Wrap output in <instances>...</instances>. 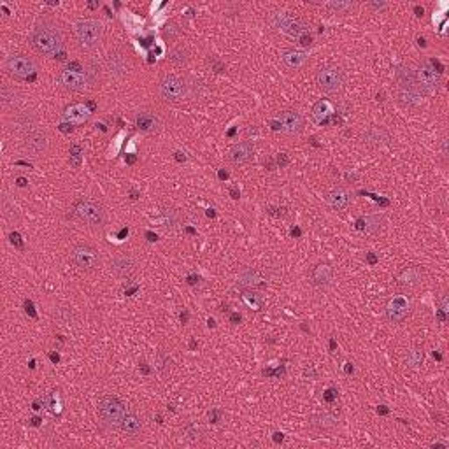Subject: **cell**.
Wrapping results in <instances>:
<instances>
[{
	"label": "cell",
	"mask_w": 449,
	"mask_h": 449,
	"mask_svg": "<svg viewBox=\"0 0 449 449\" xmlns=\"http://www.w3.org/2000/svg\"><path fill=\"white\" fill-rule=\"evenodd\" d=\"M100 63L97 62V60H91V62H88L86 65V70H84V76L88 77V81H90L91 86H95V84L100 81Z\"/></svg>",
	"instance_id": "31"
},
{
	"label": "cell",
	"mask_w": 449,
	"mask_h": 449,
	"mask_svg": "<svg viewBox=\"0 0 449 449\" xmlns=\"http://www.w3.org/2000/svg\"><path fill=\"white\" fill-rule=\"evenodd\" d=\"M370 7H374V9H383V7H386V2H372L370 4Z\"/></svg>",
	"instance_id": "49"
},
{
	"label": "cell",
	"mask_w": 449,
	"mask_h": 449,
	"mask_svg": "<svg viewBox=\"0 0 449 449\" xmlns=\"http://www.w3.org/2000/svg\"><path fill=\"white\" fill-rule=\"evenodd\" d=\"M149 237V241H156V235H153L151 232H148V234H146Z\"/></svg>",
	"instance_id": "58"
},
{
	"label": "cell",
	"mask_w": 449,
	"mask_h": 449,
	"mask_svg": "<svg viewBox=\"0 0 449 449\" xmlns=\"http://www.w3.org/2000/svg\"><path fill=\"white\" fill-rule=\"evenodd\" d=\"M326 202L330 204V207H333L335 211H344L351 202L349 193L341 186H335L326 193Z\"/></svg>",
	"instance_id": "21"
},
{
	"label": "cell",
	"mask_w": 449,
	"mask_h": 449,
	"mask_svg": "<svg viewBox=\"0 0 449 449\" xmlns=\"http://www.w3.org/2000/svg\"><path fill=\"white\" fill-rule=\"evenodd\" d=\"M414 11H416V14H418V16H423V7L416 6V7H414Z\"/></svg>",
	"instance_id": "52"
},
{
	"label": "cell",
	"mask_w": 449,
	"mask_h": 449,
	"mask_svg": "<svg viewBox=\"0 0 449 449\" xmlns=\"http://www.w3.org/2000/svg\"><path fill=\"white\" fill-rule=\"evenodd\" d=\"M91 111L84 104H72L63 111V120L70 125H81L88 121Z\"/></svg>",
	"instance_id": "19"
},
{
	"label": "cell",
	"mask_w": 449,
	"mask_h": 449,
	"mask_svg": "<svg viewBox=\"0 0 449 449\" xmlns=\"http://www.w3.org/2000/svg\"><path fill=\"white\" fill-rule=\"evenodd\" d=\"M397 81L400 84L402 90H411V88H416V79H414V72L411 69H405V67H400L397 70Z\"/></svg>",
	"instance_id": "28"
},
{
	"label": "cell",
	"mask_w": 449,
	"mask_h": 449,
	"mask_svg": "<svg viewBox=\"0 0 449 449\" xmlns=\"http://www.w3.org/2000/svg\"><path fill=\"white\" fill-rule=\"evenodd\" d=\"M25 311H27V314L32 316V318H37V314H35V311H34V304H32V300H25Z\"/></svg>",
	"instance_id": "46"
},
{
	"label": "cell",
	"mask_w": 449,
	"mask_h": 449,
	"mask_svg": "<svg viewBox=\"0 0 449 449\" xmlns=\"http://www.w3.org/2000/svg\"><path fill=\"white\" fill-rule=\"evenodd\" d=\"M411 312V302L404 295L393 297L386 305V316L391 323H402Z\"/></svg>",
	"instance_id": "12"
},
{
	"label": "cell",
	"mask_w": 449,
	"mask_h": 449,
	"mask_svg": "<svg viewBox=\"0 0 449 449\" xmlns=\"http://www.w3.org/2000/svg\"><path fill=\"white\" fill-rule=\"evenodd\" d=\"M274 130H281L288 135H298L305 127L304 116L298 111H283L277 118L270 121Z\"/></svg>",
	"instance_id": "9"
},
{
	"label": "cell",
	"mask_w": 449,
	"mask_h": 449,
	"mask_svg": "<svg viewBox=\"0 0 449 449\" xmlns=\"http://www.w3.org/2000/svg\"><path fill=\"white\" fill-rule=\"evenodd\" d=\"M18 184H20V186H27V179H25V177H20V179H18Z\"/></svg>",
	"instance_id": "54"
},
{
	"label": "cell",
	"mask_w": 449,
	"mask_h": 449,
	"mask_svg": "<svg viewBox=\"0 0 449 449\" xmlns=\"http://www.w3.org/2000/svg\"><path fill=\"white\" fill-rule=\"evenodd\" d=\"M242 297H244L246 304L253 305L255 309H260V305H262V298H260V297H251V293H248V291H246Z\"/></svg>",
	"instance_id": "43"
},
{
	"label": "cell",
	"mask_w": 449,
	"mask_h": 449,
	"mask_svg": "<svg viewBox=\"0 0 449 449\" xmlns=\"http://www.w3.org/2000/svg\"><path fill=\"white\" fill-rule=\"evenodd\" d=\"M298 41H300V44H302V46H311V44H312V37H311V34H305L304 37H300V39H298Z\"/></svg>",
	"instance_id": "47"
},
{
	"label": "cell",
	"mask_w": 449,
	"mask_h": 449,
	"mask_svg": "<svg viewBox=\"0 0 449 449\" xmlns=\"http://www.w3.org/2000/svg\"><path fill=\"white\" fill-rule=\"evenodd\" d=\"M363 221H365V230L367 232H377L379 230V227H381V221H383V216H377V214L367 216Z\"/></svg>",
	"instance_id": "37"
},
{
	"label": "cell",
	"mask_w": 449,
	"mask_h": 449,
	"mask_svg": "<svg viewBox=\"0 0 449 449\" xmlns=\"http://www.w3.org/2000/svg\"><path fill=\"white\" fill-rule=\"evenodd\" d=\"M42 405L51 412H60V409H62V398H60L58 393H48L42 398Z\"/></svg>",
	"instance_id": "33"
},
{
	"label": "cell",
	"mask_w": 449,
	"mask_h": 449,
	"mask_svg": "<svg viewBox=\"0 0 449 449\" xmlns=\"http://www.w3.org/2000/svg\"><path fill=\"white\" fill-rule=\"evenodd\" d=\"M253 155H255V148H253V144L249 141H244V142H239V144H235L234 148H232L230 160L234 163H239V165H242V163H249V162H251Z\"/></svg>",
	"instance_id": "18"
},
{
	"label": "cell",
	"mask_w": 449,
	"mask_h": 449,
	"mask_svg": "<svg viewBox=\"0 0 449 449\" xmlns=\"http://www.w3.org/2000/svg\"><path fill=\"white\" fill-rule=\"evenodd\" d=\"M170 358L165 355V353H158L155 358V370L160 374V376H167L170 370Z\"/></svg>",
	"instance_id": "34"
},
{
	"label": "cell",
	"mask_w": 449,
	"mask_h": 449,
	"mask_svg": "<svg viewBox=\"0 0 449 449\" xmlns=\"http://www.w3.org/2000/svg\"><path fill=\"white\" fill-rule=\"evenodd\" d=\"M16 123H18V128H20V130L30 134V132H35V127H37V118H35L34 114H30V113H25V114H21V116L18 118Z\"/></svg>",
	"instance_id": "29"
},
{
	"label": "cell",
	"mask_w": 449,
	"mask_h": 449,
	"mask_svg": "<svg viewBox=\"0 0 449 449\" xmlns=\"http://www.w3.org/2000/svg\"><path fill=\"white\" fill-rule=\"evenodd\" d=\"M49 358H51V362H53V363H58L60 356H58V355H55V353H51V355H49Z\"/></svg>",
	"instance_id": "51"
},
{
	"label": "cell",
	"mask_w": 449,
	"mask_h": 449,
	"mask_svg": "<svg viewBox=\"0 0 449 449\" xmlns=\"http://www.w3.org/2000/svg\"><path fill=\"white\" fill-rule=\"evenodd\" d=\"M14 97H16V93H14V88L9 86V84H4L2 90H0V98H2V104L4 105L13 104Z\"/></svg>",
	"instance_id": "36"
},
{
	"label": "cell",
	"mask_w": 449,
	"mask_h": 449,
	"mask_svg": "<svg viewBox=\"0 0 449 449\" xmlns=\"http://www.w3.org/2000/svg\"><path fill=\"white\" fill-rule=\"evenodd\" d=\"M58 81L67 90H72V91H86L91 86L88 77L83 72H74V70H69V69L60 72Z\"/></svg>",
	"instance_id": "14"
},
{
	"label": "cell",
	"mask_w": 449,
	"mask_h": 449,
	"mask_svg": "<svg viewBox=\"0 0 449 449\" xmlns=\"http://www.w3.org/2000/svg\"><path fill=\"white\" fill-rule=\"evenodd\" d=\"M2 214L6 219H13L14 218V204L9 200V197L7 195H4L2 198Z\"/></svg>",
	"instance_id": "39"
},
{
	"label": "cell",
	"mask_w": 449,
	"mask_h": 449,
	"mask_svg": "<svg viewBox=\"0 0 449 449\" xmlns=\"http://www.w3.org/2000/svg\"><path fill=\"white\" fill-rule=\"evenodd\" d=\"M333 114V107L328 100H319L312 107V120L318 125H325L328 121V118Z\"/></svg>",
	"instance_id": "25"
},
{
	"label": "cell",
	"mask_w": 449,
	"mask_h": 449,
	"mask_svg": "<svg viewBox=\"0 0 449 449\" xmlns=\"http://www.w3.org/2000/svg\"><path fill=\"white\" fill-rule=\"evenodd\" d=\"M120 428L123 430L128 437H137L139 433L142 432V421L137 414H134V412H127L125 419L121 421Z\"/></svg>",
	"instance_id": "23"
},
{
	"label": "cell",
	"mask_w": 449,
	"mask_h": 449,
	"mask_svg": "<svg viewBox=\"0 0 449 449\" xmlns=\"http://www.w3.org/2000/svg\"><path fill=\"white\" fill-rule=\"evenodd\" d=\"M72 260L79 269H84V270L97 269V267L100 265L98 251L88 244H77L76 248L72 249Z\"/></svg>",
	"instance_id": "11"
},
{
	"label": "cell",
	"mask_w": 449,
	"mask_h": 449,
	"mask_svg": "<svg viewBox=\"0 0 449 449\" xmlns=\"http://www.w3.org/2000/svg\"><path fill=\"white\" fill-rule=\"evenodd\" d=\"M272 23L277 30H281L283 34L290 35V37L300 39L305 34H309V27L298 18H293L286 13H276L272 18Z\"/></svg>",
	"instance_id": "8"
},
{
	"label": "cell",
	"mask_w": 449,
	"mask_h": 449,
	"mask_svg": "<svg viewBox=\"0 0 449 449\" xmlns=\"http://www.w3.org/2000/svg\"><path fill=\"white\" fill-rule=\"evenodd\" d=\"M4 70L9 76L16 77V79H28L35 74L37 67H35L34 60L23 55H11L4 60Z\"/></svg>",
	"instance_id": "7"
},
{
	"label": "cell",
	"mask_w": 449,
	"mask_h": 449,
	"mask_svg": "<svg viewBox=\"0 0 449 449\" xmlns=\"http://www.w3.org/2000/svg\"><path fill=\"white\" fill-rule=\"evenodd\" d=\"M230 193H232V197H234V198H239V195H241L237 190H235V188H232V190H230Z\"/></svg>",
	"instance_id": "53"
},
{
	"label": "cell",
	"mask_w": 449,
	"mask_h": 449,
	"mask_svg": "<svg viewBox=\"0 0 449 449\" xmlns=\"http://www.w3.org/2000/svg\"><path fill=\"white\" fill-rule=\"evenodd\" d=\"M46 148H48V137H46L42 132L35 130V132L27 134V139H25V149H27L30 155L39 156L41 153L46 151Z\"/></svg>",
	"instance_id": "16"
},
{
	"label": "cell",
	"mask_w": 449,
	"mask_h": 449,
	"mask_svg": "<svg viewBox=\"0 0 449 449\" xmlns=\"http://www.w3.org/2000/svg\"><path fill=\"white\" fill-rule=\"evenodd\" d=\"M135 269V263L130 255H116L111 262V272L116 277H128Z\"/></svg>",
	"instance_id": "17"
},
{
	"label": "cell",
	"mask_w": 449,
	"mask_h": 449,
	"mask_svg": "<svg viewBox=\"0 0 449 449\" xmlns=\"http://www.w3.org/2000/svg\"><path fill=\"white\" fill-rule=\"evenodd\" d=\"M104 25L98 20H81L76 23V39L83 49H93L102 42Z\"/></svg>",
	"instance_id": "4"
},
{
	"label": "cell",
	"mask_w": 449,
	"mask_h": 449,
	"mask_svg": "<svg viewBox=\"0 0 449 449\" xmlns=\"http://www.w3.org/2000/svg\"><path fill=\"white\" fill-rule=\"evenodd\" d=\"M105 70L113 77H125L127 74H130L132 63L121 51H113L105 58Z\"/></svg>",
	"instance_id": "13"
},
{
	"label": "cell",
	"mask_w": 449,
	"mask_h": 449,
	"mask_svg": "<svg viewBox=\"0 0 449 449\" xmlns=\"http://www.w3.org/2000/svg\"><path fill=\"white\" fill-rule=\"evenodd\" d=\"M135 127L144 134H156L162 128V120L153 111H141L135 114Z\"/></svg>",
	"instance_id": "15"
},
{
	"label": "cell",
	"mask_w": 449,
	"mask_h": 449,
	"mask_svg": "<svg viewBox=\"0 0 449 449\" xmlns=\"http://www.w3.org/2000/svg\"><path fill=\"white\" fill-rule=\"evenodd\" d=\"M288 162H290V160L286 158V155H284V153H281V155L277 156V163H279L281 167H286V165H288Z\"/></svg>",
	"instance_id": "48"
},
{
	"label": "cell",
	"mask_w": 449,
	"mask_h": 449,
	"mask_svg": "<svg viewBox=\"0 0 449 449\" xmlns=\"http://www.w3.org/2000/svg\"><path fill=\"white\" fill-rule=\"evenodd\" d=\"M32 48L44 56L56 58L63 53V34L56 23L49 20H42L32 28L30 34Z\"/></svg>",
	"instance_id": "1"
},
{
	"label": "cell",
	"mask_w": 449,
	"mask_h": 449,
	"mask_svg": "<svg viewBox=\"0 0 449 449\" xmlns=\"http://www.w3.org/2000/svg\"><path fill=\"white\" fill-rule=\"evenodd\" d=\"M179 34H181V30H179V27H177L176 23H169L165 28H163V35H165V37H169V39L177 37Z\"/></svg>",
	"instance_id": "41"
},
{
	"label": "cell",
	"mask_w": 449,
	"mask_h": 449,
	"mask_svg": "<svg viewBox=\"0 0 449 449\" xmlns=\"http://www.w3.org/2000/svg\"><path fill=\"white\" fill-rule=\"evenodd\" d=\"M227 176H228L227 172H219V177H221V179H227Z\"/></svg>",
	"instance_id": "60"
},
{
	"label": "cell",
	"mask_w": 449,
	"mask_h": 449,
	"mask_svg": "<svg viewBox=\"0 0 449 449\" xmlns=\"http://www.w3.org/2000/svg\"><path fill=\"white\" fill-rule=\"evenodd\" d=\"M419 362H423V353H419L418 349H416V351H412V356L409 358V363H411L412 367H416Z\"/></svg>",
	"instance_id": "45"
},
{
	"label": "cell",
	"mask_w": 449,
	"mask_h": 449,
	"mask_svg": "<svg viewBox=\"0 0 449 449\" xmlns=\"http://www.w3.org/2000/svg\"><path fill=\"white\" fill-rule=\"evenodd\" d=\"M369 262H370V263H376V262H377L376 255H372V253H370V255H369Z\"/></svg>",
	"instance_id": "57"
},
{
	"label": "cell",
	"mask_w": 449,
	"mask_h": 449,
	"mask_svg": "<svg viewBox=\"0 0 449 449\" xmlns=\"http://www.w3.org/2000/svg\"><path fill=\"white\" fill-rule=\"evenodd\" d=\"M169 60L174 63V65L183 67V65H186V63H188V60H190V55H188L186 49L181 48V46H179V48H174L172 51H170Z\"/></svg>",
	"instance_id": "32"
},
{
	"label": "cell",
	"mask_w": 449,
	"mask_h": 449,
	"mask_svg": "<svg viewBox=\"0 0 449 449\" xmlns=\"http://www.w3.org/2000/svg\"><path fill=\"white\" fill-rule=\"evenodd\" d=\"M333 393H335V391H333V390H328V391H326V395H325L326 400L332 402V400H333Z\"/></svg>",
	"instance_id": "50"
},
{
	"label": "cell",
	"mask_w": 449,
	"mask_h": 449,
	"mask_svg": "<svg viewBox=\"0 0 449 449\" xmlns=\"http://www.w3.org/2000/svg\"><path fill=\"white\" fill-rule=\"evenodd\" d=\"M416 79V90L421 95H432L437 91L440 84V74L435 70V67L430 62H423L418 72L414 74Z\"/></svg>",
	"instance_id": "6"
},
{
	"label": "cell",
	"mask_w": 449,
	"mask_h": 449,
	"mask_svg": "<svg viewBox=\"0 0 449 449\" xmlns=\"http://www.w3.org/2000/svg\"><path fill=\"white\" fill-rule=\"evenodd\" d=\"M333 277V270L328 263H319V265L314 267L312 270V283L319 288H326L330 283H332Z\"/></svg>",
	"instance_id": "22"
},
{
	"label": "cell",
	"mask_w": 449,
	"mask_h": 449,
	"mask_svg": "<svg viewBox=\"0 0 449 449\" xmlns=\"http://www.w3.org/2000/svg\"><path fill=\"white\" fill-rule=\"evenodd\" d=\"M81 158H83V149H81L79 144H74L70 148V163H72V167L77 169L81 165Z\"/></svg>",
	"instance_id": "38"
},
{
	"label": "cell",
	"mask_w": 449,
	"mask_h": 449,
	"mask_svg": "<svg viewBox=\"0 0 449 449\" xmlns=\"http://www.w3.org/2000/svg\"><path fill=\"white\" fill-rule=\"evenodd\" d=\"M74 216L91 228H100L105 223V212L98 202L91 198H79L74 204Z\"/></svg>",
	"instance_id": "3"
},
{
	"label": "cell",
	"mask_w": 449,
	"mask_h": 449,
	"mask_svg": "<svg viewBox=\"0 0 449 449\" xmlns=\"http://www.w3.org/2000/svg\"><path fill=\"white\" fill-rule=\"evenodd\" d=\"M98 414L102 421L113 428H120L121 421L127 416V407L125 404L116 397H102L98 400Z\"/></svg>",
	"instance_id": "5"
},
{
	"label": "cell",
	"mask_w": 449,
	"mask_h": 449,
	"mask_svg": "<svg viewBox=\"0 0 449 449\" xmlns=\"http://www.w3.org/2000/svg\"><path fill=\"white\" fill-rule=\"evenodd\" d=\"M379 412H381V414H388V409L381 407V409H379Z\"/></svg>",
	"instance_id": "59"
},
{
	"label": "cell",
	"mask_w": 449,
	"mask_h": 449,
	"mask_svg": "<svg viewBox=\"0 0 449 449\" xmlns=\"http://www.w3.org/2000/svg\"><path fill=\"white\" fill-rule=\"evenodd\" d=\"M274 435H276V437H274V439H276L277 442H279V440H281V442H283V439H284L283 433H274Z\"/></svg>",
	"instance_id": "56"
},
{
	"label": "cell",
	"mask_w": 449,
	"mask_h": 449,
	"mask_svg": "<svg viewBox=\"0 0 449 449\" xmlns=\"http://www.w3.org/2000/svg\"><path fill=\"white\" fill-rule=\"evenodd\" d=\"M184 432H186V437H188V439H190V440H197V439H200V430H198V426H197V425H188Z\"/></svg>",
	"instance_id": "42"
},
{
	"label": "cell",
	"mask_w": 449,
	"mask_h": 449,
	"mask_svg": "<svg viewBox=\"0 0 449 449\" xmlns=\"http://www.w3.org/2000/svg\"><path fill=\"white\" fill-rule=\"evenodd\" d=\"M160 95L165 102L177 104V102H183L191 97L190 84L183 77L176 76V74H169L160 81Z\"/></svg>",
	"instance_id": "2"
},
{
	"label": "cell",
	"mask_w": 449,
	"mask_h": 449,
	"mask_svg": "<svg viewBox=\"0 0 449 449\" xmlns=\"http://www.w3.org/2000/svg\"><path fill=\"white\" fill-rule=\"evenodd\" d=\"M332 9H335L337 13H348V11H351L353 7H355V4L353 2H341V0H337V2H330L328 4Z\"/></svg>",
	"instance_id": "40"
},
{
	"label": "cell",
	"mask_w": 449,
	"mask_h": 449,
	"mask_svg": "<svg viewBox=\"0 0 449 449\" xmlns=\"http://www.w3.org/2000/svg\"><path fill=\"white\" fill-rule=\"evenodd\" d=\"M312 423L316 426H321V428H330V426L335 425V418L330 414H318L312 418Z\"/></svg>",
	"instance_id": "35"
},
{
	"label": "cell",
	"mask_w": 449,
	"mask_h": 449,
	"mask_svg": "<svg viewBox=\"0 0 449 449\" xmlns=\"http://www.w3.org/2000/svg\"><path fill=\"white\" fill-rule=\"evenodd\" d=\"M9 237H11V242H13V246H16V248L20 249V251H23V249H25V244H23V241H21V235L18 234V232H13V234H11Z\"/></svg>",
	"instance_id": "44"
},
{
	"label": "cell",
	"mask_w": 449,
	"mask_h": 449,
	"mask_svg": "<svg viewBox=\"0 0 449 449\" xmlns=\"http://www.w3.org/2000/svg\"><path fill=\"white\" fill-rule=\"evenodd\" d=\"M232 321H234V323L241 321V314H232Z\"/></svg>",
	"instance_id": "55"
},
{
	"label": "cell",
	"mask_w": 449,
	"mask_h": 449,
	"mask_svg": "<svg viewBox=\"0 0 449 449\" xmlns=\"http://www.w3.org/2000/svg\"><path fill=\"white\" fill-rule=\"evenodd\" d=\"M316 81H318V86L325 93H339L344 88V72L335 65L323 67L318 72Z\"/></svg>",
	"instance_id": "10"
},
{
	"label": "cell",
	"mask_w": 449,
	"mask_h": 449,
	"mask_svg": "<svg viewBox=\"0 0 449 449\" xmlns=\"http://www.w3.org/2000/svg\"><path fill=\"white\" fill-rule=\"evenodd\" d=\"M239 284L242 286H249V288H262L265 286V281L260 276L258 270L253 269H244L241 274H239Z\"/></svg>",
	"instance_id": "24"
},
{
	"label": "cell",
	"mask_w": 449,
	"mask_h": 449,
	"mask_svg": "<svg viewBox=\"0 0 449 449\" xmlns=\"http://www.w3.org/2000/svg\"><path fill=\"white\" fill-rule=\"evenodd\" d=\"M398 97H400V102H402V104L418 105V104H421V97H423V95L419 93V91L416 90V88H411V90H400Z\"/></svg>",
	"instance_id": "30"
},
{
	"label": "cell",
	"mask_w": 449,
	"mask_h": 449,
	"mask_svg": "<svg viewBox=\"0 0 449 449\" xmlns=\"http://www.w3.org/2000/svg\"><path fill=\"white\" fill-rule=\"evenodd\" d=\"M281 60L288 69H300L309 60V53L302 51V49H284L281 53Z\"/></svg>",
	"instance_id": "20"
},
{
	"label": "cell",
	"mask_w": 449,
	"mask_h": 449,
	"mask_svg": "<svg viewBox=\"0 0 449 449\" xmlns=\"http://www.w3.org/2000/svg\"><path fill=\"white\" fill-rule=\"evenodd\" d=\"M365 141L369 142V144H372V146H383V144H386V142L390 141V135H388V132L384 130V128L372 127V128L367 130Z\"/></svg>",
	"instance_id": "26"
},
{
	"label": "cell",
	"mask_w": 449,
	"mask_h": 449,
	"mask_svg": "<svg viewBox=\"0 0 449 449\" xmlns=\"http://www.w3.org/2000/svg\"><path fill=\"white\" fill-rule=\"evenodd\" d=\"M421 270L418 267H409V269L402 270L400 276H398V283L402 286H416V284L421 281Z\"/></svg>",
	"instance_id": "27"
}]
</instances>
